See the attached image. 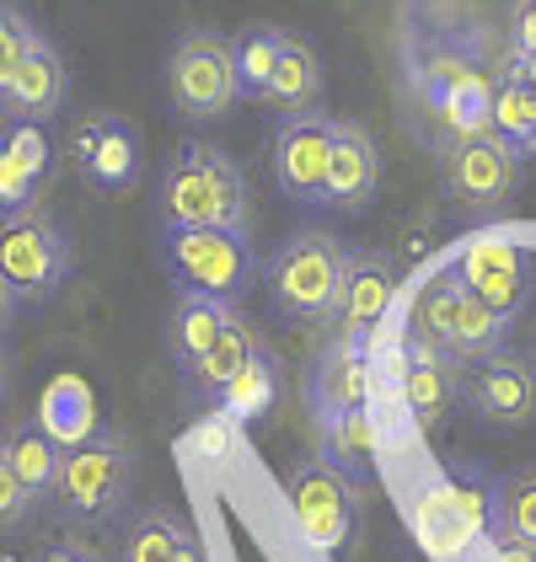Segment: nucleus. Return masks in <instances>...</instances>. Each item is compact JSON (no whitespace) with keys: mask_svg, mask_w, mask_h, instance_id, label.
<instances>
[{"mask_svg":"<svg viewBox=\"0 0 536 562\" xmlns=\"http://www.w3.org/2000/svg\"><path fill=\"white\" fill-rule=\"evenodd\" d=\"M349 247L327 231H301L279 241L264 262L268 305L284 322H333L338 316V290H344Z\"/></svg>","mask_w":536,"mask_h":562,"instance_id":"obj_1","label":"nucleus"},{"mask_svg":"<svg viewBox=\"0 0 536 562\" xmlns=\"http://www.w3.org/2000/svg\"><path fill=\"white\" fill-rule=\"evenodd\" d=\"M161 220L247 231V182L236 172V161L204 139H182L161 172Z\"/></svg>","mask_w":536,"mask_h":562,"instance_id":"obj_2","label":"nucleus"},{"mask_svg":"<svg viewBox=\"0 0 536 562\" xmlns=\"http://www.w3.org/2000/svg\"><path fill=\"white\" fill-rule=\"evenodd\" d=\"M161 258L172 268L178 290L242 301L258 284V258L247 247V231H231V225H167Z\"/></svg>","mask_w":536,"mask_h":562,"instance_id":"obj_3","label":"nucleus"},{"mask_svg":"<svg viewBox=\"0 0 536 562\" xmlns=\"http://www.w3.org/2000/svg\"><path fill=\"white\" fill-rule=\"evenodd\" d=\"M167 91H172V108H178L188 124H210V119H225L247 91H242V76H236V48L225 33L215 27H193L172 44V59H167Z\"/></svg>","mask_w":536,"mask_h":562,"instance_id":"obj_4","label":"nucleus"},{"mask_svg":"<svg viewBox=\"0 0 536 562\" xmlns=\"http://www.w3.org/2000/svg\"><path fill=\"white\" fill-rule=\"evenodd\" d=\"M70 236L48 210L27 204L0 220V273L16 301H54L70 279Z\"/></svg>","mask_w":536,"mask_h":562,"instance_id":"obj_5","label":"nucleus"},{"mask_svg":"<svg viewBox=\"0 0 536 562\" xmlns=\"http://www.w3.org/2000/svg\"><path fill=\"white\" fill-rule=\"evenodd\" d=\"M440 188L461 215H499L521 188V145L499 134L440 139Z\"/></svg>","mask_w":536,"mask_h":562,"instance_id":"obj_6","label":"nucleus"},{"mask_svg":"<svg viewBox=\"0 0 536 562\" xmlns=\"http://www.w3.org/2000/svg\"><path fill=\"white\" fill-rule=\"evenodd\" d=\"M130 482H134V450L130 439L119 429H97L87 445L65 450V467H59V509L70 519H108L124 498H130Z\"/></svg>","mask_w":536,"mask_h":562,"instance_id":"obj_7","label":"nucleus"},{"mask_svg":"<svg viewBox=\"0 0 536 562\" xmlns=\"http://www.w3.org/2000/svg\"><path fill=\"white\" fill-rule=\"evenodd\" d=\"M290 515L316 552H349L359 536V482L333 472L327 461H306L284 482Z\"/></svg>","mask_w":536,"mask_h":562,"instance_id":"obj_8","label":"nucleus"},{"mask_svg":"<svg viewBox=\"0 0 536 562\" xmlns=\"http://www.w3.org/2000/svg\"><path fill=\"white\" fill-rule=\"evenodd\" d=\"M333 124L327 113H295V119H273V182L284 199L295 204H322V182H327V156H333Z\"/></svg>","mask_w":536,"mask_h":562,"instance_id":"obj_9","label":"nucleus"},{"mask_svg":"<svg viewBox=\"0 0 536 562\" xmlns=\"http://www.w3.org/2000/svg\"><path fill=\"white\" fill-rule=\"evenodd\" d=\"M467 407L478 413V424L489 429H526L536 424V364L515 348H499L467 375Z\"/></svg>","mask_w":536,"mask_h":562,"instance_id":"obj_10","label":"nucleus"},{"mask_svg":"<svg viewBox=\"0 0 536 562\" xmlns=\"http://www.w3.org/2000/svg\"><path fill=\"white\" fill-rule=\"evenodd\" d=\"M456 273H461V290L478 295L483 305H493L504 322L526 316V305L536 301V268L510 241H478V247H467L461 262H456Z\"/></svg>","mask_w":536,"mask_h":562,"instance_id":"obj_11","label":"nucleus"},{"mask_svg":"<svg viewBox=\"0 0 536 562\" xmlns=\"http://www.w3.org/2000/svg\"><path fill=\"white\" fill-rule=\"evenodd\" d=\"M376 193H381V150H376V139H370L365 124L338 119L333 124V156H327L322 204L327 210H344V215H359V210L376 204Z\"/></svg>","mask_w":536,"mask_h":562,"instance_id":"obj_12","label":"nucleus"},{"mask_svg":"<svg viewBox=\"0 0 536 562\" xmlns=\"http://www.w3.org/2000/svg\"><path fill=\"white\" fill-rule=\"evenodd\" d=\"M398 301V262L387 252H349L344 290H338V322L349 344H370L387 327V311Z\"/></svg>","mask_w":536,"mask_h":562,"instance_id":"obj_13","label":"nucleus"},{"mask_svg":"<svg viewBox=\"0 0 536 562\" xmlns=\"http://www.w3.org/2000/svg\"><path fill=\"white\" fill-rule=\"evenodd\" d=\"M65 97H70V70H65L59 48L38 33L27 59H22V70L0 91V113H5V124H48L65 108Z\"/></svg>","mask_w":536,"mask_h":562,"instance_id":"obj_14","label":"nucleus"},{"mask_svg":"<svg viewBox=\"0 0 536 562\" xmlns=\"http://www.w3.org/2000/svg\"><path fill=\"white\" fill-rule=\"evenodd\" d=\"M70 145H76V161H81L87 182L102 193H119L139 177V130L113 119V113H97L87 124H76Z\"/></svg>","mask_w":536,"mask_h":562,"instance_id":"obj_15","label":"nucleus"},{"mask_svg":"<svg viewBox=\"0 0 536 562\" xmlns=\"http://www.w3.org/2000/svg\"><path fill=\"white\" fill-rule=\"evenodd\" d=\"M461 386H467V375H461V359H456V353L413 348V359H407V370H402V407H407V418H413L418 429L429 434L456 413Z\"/></svg>","mask_w":536,"mask_h":562,"instance_id":"obj_16","label":"nucleus"},{"mask_svg":"<svg viewBox=\"0 0 536 562\" xmlns=\"http://www.w3.org/2000/svg\"><path fill=\"white\" fill-rule=\"evenodd\" d=\"M322 91H327V65H322L316 44L284 27V48H279L273 81L264 87L258 102L273 119H295V113H322Z\"/></svg>","mask_w":536,"mask_h":562,"instance_id":"obj_17","label":"nucleus"},{"mask_svg":"<svg viewBox=\"0 0 536 562\" xmlns=\"http://www.w3.org/2000/svg\"><path fill=\"white\" fill-rule=\"evenodd\" d=\"M370 391H376V364H370V348L365 344L344 338V344H333L322 353V364L312 375V402L322 418L370 407Z\"/></svg>","mask_w":536,"mask_h":562,"instance_id":"obj_18","label":"nucleus"},{"mask_svg":"<svg viewBox=\"0 0 536 562\" xmlns=\"http://www.w3.org/2000/svg\"><path fill=\"white\" fill-rule=\"evenodd\" d=\"M236 322V301H221V295H199V290H178V305H172V322H167V348L182 370L199 364L210 348L221 344V333Z\"/></svg>","mask_w":536,"mask_h":562,"instance_id":"obj_19","label":"nucleus"},{"mask_svg":"<svg viewBox=\"0 0 536 562\" xmlns=\"http://www.w3.org/2000/svg\"><path fill=\"white\" fill-rule=\"evenodd\" d=\"M48 172V134L44 124H5L0 134V210H27Z\"/></svg>","mask_w":536,"mask_h":562,"instance_id":"obj_20","label":"nucleus"},{"mask_svg":"<svg viewBox=\"0 0 536 562\" xmlns=\"http://www.w3.org/2000/svg\"><path fill=\"white\" fill-rule=\"evenodd\" d=\"M264 353H268L264 333H258L253 322H242V316H236V322L221 333V344L210 348L199 364H188L182 375H188V386L199 391V396H210V402H215V396H221V391L231 386V381H236L247 364H258Z\"/></svg>","mask_w":536,"mask_h":562,"instance_id":"obj_21","label":"nucleus"},{"mask_svg":"<svg viewBox=\"0 0 536 562\" xmlns=\"http://www.w3.org/2000/svg\"><path fill=\"white\" fill-rule=\"evenodd\" d=\"M38 424L48 429V439L59 445V450H76V445H87L91 434L102 429L97 424V396L81 375H54L44 391V402H38Z\"/></svg>","mask_w":536,"mask_h":562,"instance_id":"obj_22","label":"nucleus"},{"mask_svg":"<svg viewBox=\"0 0 536 562\" xmlns=\"http://www.w3.org/2000/svg\"><path fill=\"white\" fill-rule=\"evenodd\" d=\"M413 536H418V547L435 562H461L478 547V536L467 530V519L450 509L440 482H424L418 487V498H413Z\"/></svg>","mask_w":536,"mask_h":562,"instance_id":"obj_23","label":"nucleus"},{"mask_svg":"<svg viewBox=\"0 0 536 562\" xmlns=\"http://www.w3.org/2000/svg\"><path fill=\"white\" fill-rule=\"evenodd\" d=\"M376 456H381V429H376V418L359 407V413H333V418H322V461L333 467V472L365 476L376 472Z\"/></svg>","mask_w":536,"mask_h":562,"instance_id":"obj_24","label":"nucleus"},{"mask_svg":"<svg viewBox=\"0 0 536 562\" xmlns=\"http://www.w3.org/2000/svg\"><path fill=\"white\" fill-rule=\"evenodd\" d=\"M0 439H5V456H11V467H16V476H22V487H27L38 504L54 498V487H59V467H65V450L48 439L44 424H38V418L11 424Z\"/></svg>","mask_w":536,"mask_h":562,"instance_id":"obj_25","label":"nucleus"},{"mask_svg":"<svg viewBox=\"0 0 536 562\" xmlns=\"http://www.w3.org/2000/svg\"><path fill=\"white\" fill-rule=\"evenodd\" d=\"M435 119H440V134L446 139H472V134H493V81L483 70L461 76L456 87L435 91L429 97Z\"/></svg>","mask_w":536,"mask_h":562,"instance_id":"obj_26","label":"nucleus"},{"mask_svg":"<svg viewBox=\"0 0 536 562\" xmlns=\"http://www.w3.org/2000/svg\"><path fill=\"white\" fill-rule=\"evenodd\" d=\"M456 301H461V273H435L429 284H418V295H413V316H407V348L450 353Z\"/></svg>","mask_w":536,"mask_h":562,"instance_id":"obj_27","label":"nucleus"},{"mask_svg":"<svg viewBox=\"0 0 536 562\" xmlns=\"http://www.w3.org/2000/svg\"><path fill=\"white\" fill-rule=\"evenodd\" d=\"M499 348H510V322H504L493 305H483L478 295L461 290L456 322H450V353H456L461 364H483Z\"/></svg>","mask_w":536,"mask_h":562,"instance_id":"obj_28","label":"nucleus"},{"mask_svg":"<svg viewBox=\"0 0 536 562\" xmlns=\"http://www.w3.org/2000/svg\"><path fill=\"white\" fill-rule=\"evenodd\" d=\"M440 493L450 498V509L467 519V530L478 541H493L499 536V482H489V472L478 467H450L446 476H435Z\"/></svg>","mask_w":536,"mask_h":562,"instance_id":"obj_29","label":"nucleus"},{"mask_svg":"<svg viewBox=\"0 0 536 562\" xmlns=\"http://www.w3.org/2000/svg\"><path fill=\"white\" fill-rule=\"evenodd\" d=\"M273 396H279V370H273V353H264L258 364H247V370L215 396V407L231 413L236 424H253V418H264L268 407H273Z\"/></svg>","mask_w":536,"mask_h":562,"instance_id":"obj_30","label":"nucleus"},{"mask_svg":"<svg viewBox=\"0 0 536 562\" xmlns=\"http://www.w3.org/2000/svg\"><path fill=\"white\" fill-rule=\"evenodd\" d=\"M231 48H236V76H242V91L258 102L264 87L273 81V65H279V48H284V27L258 22V27H247L242 38H231Z\"/></svg>","mask_w":536,"mask_h":562,"instance_id":"obj_31","label":"nucleus"},{"mask_svg":"<svg viewBox=\"0 0 536 562\" xmlns=\"http://www.w3.org/2000/svg\"><path fill=\"white\" fill-rule=\"evenodd\" d=\"M182 541H188L182 519H172L167 509H145V515L130 525V536H124V552H119V562H172V558H178Z\"/></svg>","mask_w":536,"mask_h":562,"instance_id":"obj_32","label":"nucleus"},{"mask_svg":"<svg viewBox=\"0 0 536 562\" xmlns=\"http://www.w3.org/2000/svg\"><path fill=\"white\" fill-rule=\"evenodd\" d=\"M536 124V91L515 76V70H504V81L493 87V134L499 139H510V145H526V134ZM526 156V150H521Z\"/></svg>","mask_w":536,"mask_h":562,"instance_id":"obj_33","label":"nucleus"},{"mask_svg":"<svg viewBox=\"0 0 536 562\" xmlns=\"http://www.w3.org/2000/svg\"><path fill=\"white\" fill-rule=\"evenodd\" d=\"M499 536L536 547V467L499 482Z\"/></svg>","mask_w":536,"mask_h":562,"instance_id":"obj_34","label":"nucleus"},{"mask_svg":"<svg viewBox=\"0 0 536 562\" xmlns=\"http://www.w3.org/2000/svg\"><path fill=\"white\" fill-rule=\"evenodd\" d=\"M182 450L199 456V461H210V467H225L231 456H242V424H236L231 413H221V407H210V413L188 429Z\"/></svg>","mask_w":536,"mask_h":562,"instance_id":"obj_35","label":"nucleus"},{"mask_svg":"<svg viewBox=\"0 0 536 562\" xmlns=\"http://www.w3.org/2000/svg\"><path fill=\"white\" fill-rule=\"evenodd\" d=\"M33 38H38V27H33L16 5H5V0H0V91L11 87V76L22 70V59H27Z\"/></svg>","mask_w":536,"mask_h":562,"instance_id":"obj_36","label":"nucleus"},{"mask_svg":"<svg viewBox=\"0 0 536 562\" xmlns=\"http://www.w3.org/2000/svg\"><path fill=\"white\" fill-rule=\"evenodd\" d=\"M38 509V498L22 487V476L11 467V456H5V439H0V530H11V525H22V519Z\"/></svg>","mask_w":536,"mask_h":562,"instance_id":"obj_37","label":"nucleus"},{"mask_svg":"<svg viewBox=\"0 0 536 562\" xmlns=\"http://www.w3.org/2000/svg\"><path fill=\"white\" fill-rule=\"evenodd\" d=\"M510 33H515V54H521V59H536V0H515Z\"/></svg>","mask_w":536,"mask_h":562,"instance_id":"obj_38","label":"nucleus"},{"mask_svg":"<svg viewBox=\"0 0 536 562\" xmlns=\"http://www.w3.org/2000/svg\"><path fill=\"white\" fill-rule=\"evenodd\" d=\"M483 562H536V547H526V541H510V536H493L489 558H483Z\"/></svg>","mask_w":536,"mask_h":562,"instance_id":"obj_39","label":"nucleus"},{"mask_svg":"<svg viewBox=\"0 0 536 562\" xmlns=\"http://www.w3.org/2000/svg\"><path fill=\"white\" fill-rule=\"evenodd\" d=\"M11 316H16V290L5 284V273H0V333L11 327Z\"/></svg>","mask_w":536,"mask_h":562,"instance_id":"obj_40","label":"nucleus"},{"mask_svg":"<svg viewBox=\"0 0 536 562\" xmlns=\"http://www.w3.org/2000/svg\"><path fill=\"white\" fill-rule=\"evenodd\" d=\"M48 562H97V558L81 552V547H59V552H48Z\"/></svg>","mask_w":536,"mask_h":562,"instance_id":"obj_41","label":"nucleus"},{"mask_svg":"<svg viewBox=\"0 0 536 562\" xmlns=\"http://www.w3.org/2000/svg\"><path fill=\"white\" fill-rule=\"evenodd\" d=\"M172 562H204V547H199V541L188 536V541L178 547V558H172Z\"/></svg>","mask_w":536,"mask_h":562,"instance_id":"obj_42","label":"nucleus"},{"mask_svg":"<svg viewBox=\"0 0 536 562\" xmlns=\"http://www.w3.org/2000/svg\"><path fill=\"white\" fill-rule=\"evenodd\" d=\"M5 375H11V370H5V348H0V396H5Z\"/></svg>","mask_w":536,"mask_h":562,"instance_id":"obj_43","label":"nucleus"},{"mask_svg":"<svg viewBox=\"0 0 536 562\" xmlns=\"http://www.w3.org/2000/svg\"><path fill=\"white\" fill-rule=\"evenodd\" d=\"M526 156H536V124H532V134H526V145H521Z\"/></svg>","mask_w":536,"mask_h":562,"instance_id":"obj_44","label":"nucleus"}]
</instances>
